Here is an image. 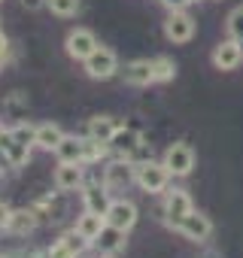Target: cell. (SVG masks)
I'll list each match as a JSON object with an SVG mask.
<instances>
[{"label": "cell", "instance_id": "6da1fadb", "mask_svg": "<svg viewBox=\"0 0 243 258\" xmlns=\"http://www.w3.org/2000/svg\"><path fill=\"white\" fill-rule=\"evenodd\" d=\"M134 182L143 188V191H149V195H158V191H164L167 188V182H170V170L164 167V161L158 164V161H140V164H134Z\"/></svg>", "mask_w": 243, "mask_h": 258}, {"label": "cell", "instance_id": "7a4b0ae2", "mask_svg": "<svg viewBox=\"0 0 243 258\" xmlns=\"http://www.w3.org/2000/svg\"><path fill=\"white\" fill-rule=\"evenodd\" d=\"M103 188L112 195V191H125L131 182H134V161H128V158H115V161H109L106 167H103Z\"/></svg>", "mask_w": 243, "mask_h": 258}, {"label": "cell", "instance_id": "3957f363", "mask_svg": "<svg viewBox=\"0 0 243 258\" xmlns=\"http://www.w3.org/2000/svg\"><path fill=\"white\" fill-rule=\"evenodd\" d=\"M82 64H85V73H88L91 79H109V76L118 73V58H115V52L106 49V46H97Z\"/></svg>", "mask_w": 243, "mask_h": 258}, {"label": "cell", "instance_id": "277c9868", "mask_svg": "<svg viewBox=\"0 0 243 258\" xmlns=\"http://www.w3.org/2000/svg\"><path fill=\"white\" fill-rule=\"evenodd\" d=\"M164 167L170 170V176H189L195 167V152L189 143H173L164 152Z\"/></svg>", "mask_w": 243, "mask_h": 258}, {"label": "cell", "instance_id": "5b68a950", "mask_svg": "<svg viewBox=\"0 0 243 258\" xmlns=\"http://www.w3.org/2000/svg\"><path fill=\"white\" fill-rule=\"evenodd\" d=\"M173 231H179L183 237H189V240H195V243H204L210 234H213V222L204 216V213H189V216H183L176 225H173Z\"/></svg>", "mask_w": 243, "mask_h": 258}, {"label": "cell", "instance_id": "8992f818", "mask_svg": "<svg viewBox=\"0 0 243 258\" xmlns=\"http://www.w3.org/2000/svg\"><path fill=\"white\" fill-rule=\"evenodd\" d=\"M164 37H167L170 43H189V40L195 37V19H192L186 10L170 13L167 22H164Z\"/></svg>", "mask_w": 243, "mask_h": 258}, {"label": "cell", "instance_id": "52a82bcc", "mask_svg": "<svg viewBox=\"0 0 243 258\" xmlns=\"http://www.w3.org/2000/svg\"><path fill=\"white\" fill-rule=\"evenodd\" d=\"M106 225H112V228H118V231H131L134 225H137V204H131V201H112L109 204V210H106Z\"/></svg>", "mask_w": 243, "mask_h": 258}, {"label": "cell", "instance_id": "ba28073f", "mask_svg": "<svg viewBox=\"0 0 243 258\" xmlns=\"http://www.w3.org/2000/svg\"><path fill=\"white\" fill-rule=\"evenodd\" d=\"M64 46H67V55H70V58L85 61V58H88L100 43H97V37H94L88 28H76V31H70V34H67Z\"/></svg>", "mask_w": 243, "mask_h": 258}, {"label": "cell", "instance_id": "9c48e42d", "mask_svg": "<svg viewBox=\"0 0 243 258\" xmlns=\"http://www.w3.org/2000/svg\"><path fill=\"white\" fill-rule=\"evenodd\" d=\"M0 155H4V161L10 167H25L31 161V146L19 143L13 137V131H4V134H0Z\"/></svg>", "mask_w": 243, "mask_h": 258}, {"label": "cell", "instance_id": "30bf717a", "mask_svg": "<svg viewBox=\"0 0 243 258\" xmlns=\"http://www.w3.org/2000/svg\"><path fill=\"white\" fill-rule=\"evenodd\" d=\"M140 146H143L140 131H134V127H122V124H118V131H115L112 140H109V149H112L118 158H131Z\"/></svg>", "mask_w": 243, "mask_h": 258}, {"label": "cell", "instance_id": "8fae6325", "mask_svg": "<svg viewBox=\"0 0 243 258\" xmlns=\"http://www.w3.org/2000/svg\"><path fill=\"white\" fill-rule=\"evenodd\" d=\"M189 213H192V198H189L183 188H173V191L164 195V219H167L170 228H173L183 216H189Z\"/></svg>", "mask_w": 243, "mask_h": 258}, {"label": "cell", "instance_id": "7c38bea8", "mask_svg": "<svg viewBox=\"0 0 243 258\" xmlns=\"http://www.w3.org/2000/svg\"><path fill=\"white\" fill-rule=\"evenodd\" d=\"M243 61V43H237V40H225V43H219L216 46V52H213V64L219 67V70H234L237 64Z\"/></svg>", "mask_w": 243, "mask_h": 258}, {"label": "cell", "instance_id": "4fadbf2b", "mask_svg": "<svg viewBox=\"0 0 243 258\" xmlns=\"http://www.w3.org/2000/svg\"><path fill=\"white\" fill-rule=\"evenodd\" d=\"M82 204H85V210L88 213H100V216H106V210H109V191L103 188V182H88V185H82Z\"/></svg>", "mask_w": 243, "mask_h": 258}, {"label": "cell", "instance_id": "5bb4252c", "mask_svg": "<svg viewBox=\"0 0 243 258\" xmlns=\"http://www.w3.org/2000/svg\"><path fill=\"white\" fill-rule=\"evenodd\" d=\"M82 182H85L82 164H67V161H61V167L55 170V188H58V191H76V188H82Z\"/></svg>", "mask_w": 243, "mask_h": 258}, {"label": "cell", "instance_id": "9a60e30c", "mask_svg": "<svg viewBox=\"0 0 243 258\" xmlns=\"http://www.w3.org/2000/svg\"><path fill=\"white\" fill-rule=\"evenodd\" d=\"M122 76H125L128 85H152L155 82V64L140 58V61H131L125 64V70H122Z\"/></svg>", "mask_w": 243, "mask_h": 258}, {"label": "cell", "instance_id": "2e32d148", "mask_svg": "<svg viewBox=\"0 0 243 258\" xmlns=\"http://www.w3.org/2000/svg\"><path fill=\"white\" fill-rule=\"evenodd\" d=\"M115 131H118V121L112 115H91L85 124V137H94L100 143H109Z\"/></svg>", "mask_w": 243, "mask_h": 258}, {"label": "cell", "instance_id": "e0dca14e", "mask_svg": "<svg viewBox=\"0 0 243 258\" xmlns=\"http://www.w3.org/2000/svg\"><path fill=\"white\" fill-rule=\"evenodd\" d=\"M103 225H106V219H103L100 213H88V210H85V213H82V216L76 219V228H73V231H76L79 237H85V240H88V243L94 246V240L100 237Z\"/></svg>", "mask_w": 243, "mask_h": 258}, {"label": "cell", "instance_id": "ac0fdd59", "mask_svg": "<svg viewBox=\"0 0 243 258\" xmlns=\"http://www.w3.org/2000/svg\"><path fill=\"white\" fill-rule=\"evenodd\" d=\"M37 213L34 210H13V216H10V222H7V228L4 231H10V234H16V237H25V234H31V231H37Z\"/></svg>", "mask_w": 243, "mask_h": 258}, {"label": "cell", "instance_id": "d6986e66", "mask_svg": "<svg viewBox=\"0 0 243 258\" xmlns=\"http://www.w3.org/2000/svg\"><path fill=\"white\" fill-rule=\"evenodd\" d=\"M61 140H64L61 124H55V121H43V124H37V146H40V149L55 152Z\"/></svg>", "mask_w": 243, "mask_h": 258}, {"label": "cell", "instance_id": "ffe728a7", "mask_svg": "<svg viewBox=\"0 0 243 258\" xmlns=\"http://www.w3.org/2000/svg\"><path fill=\"white\" fill-rule=\"evenodd\" d=\"M55 155H58V161H67V164H85V158H82V137L64 134V140L58 143Z\"/></svg>", "mask_w": 243, "mask_h": 258}, {"label": "cell", "instance_id": "44dd1931", "mask_svg": "<svg viewBox=\"0 0 243 258\" xmlns=\"http://www.w3.org/2000/svg\"><path fill=\"white\" fill-rule=\"evenodd\" d=\"M94 246L100 249V255H112V252H118L122 246H125V231H118L112 225H103V231L94 240Z\"/></svg>", "mask_w": 243, "mask_h": 258}, {"label": "cell", "instance_id": "7402d4cb", "mask_svg": "<svg viewBox=\"0 0 243 258\" xmlns=\"http://www.w3.org/2000/svg\"><path fill=\"white\" fill-rule=\"evenodd\" d=\"M106 152H112L109 143H100V140H94V137H82V158H85V164L100 161Z\"/></svg>", "mask_w": 243, "mask_h": 258}, {"label": "cell", "instance_id": "603a6c76", "mask_svg": "<svg viewBox=\"0 0 243 258\" xmlns=\"http://www.w3.org/2000/svg\"><path fill=\"white\" fill-rule=\"evenodd\" d=\"M46 10L58 19H70L82 10V0H46Z\"/></svg>", "mask_w": 243, "mask_h": 258}, {"label": "cell", "instance_id": "cb8c5ba5", "mask_svg": "<svg viewBox=\"0 0 243 258\" xmlns=\"http://www.w3.org/2000/svg\"><path fill=\"white\" fill-rule=\"evenodd\" d=\"M152 64H155V82H170L176 76V64L170 58H155Z\"/></svg>", "mask_w": 243, "mask_h": 258}, {"label": "cell", "instance_id": "d4e9b609", "mask_svg": "<svg viewBox=\"0 0 243 258\" xmlns=\"http://www.w3.org/2000/svg\"><path fill=\"white\" fill-rule=\"evenodd\" d=\"M228 37L243 43V7L231 10V16H228Z\"/></svg>", "mask_w": 243, "mask_h": 258}, {"label": "cell", "instance_id": "484cf974", "mask_svg": "<svg viewBox=\"0 0 243 258\" xmlns=\"http://www.w3.org/2000/svg\"><path fill=\"white\" fill-rule=\"evenodd\" d=\"M13 137L19 140V143H25V146H37V124H16L13 127Z\"/></svg>", "mask_w": 243, "mask_h": 258}, {"label": "cell", "instance_id": "4316f807", "mask_svg": "<svg viewBox=\"0 0 243 258\" xmlns=\"http://www.w3.org/2000/svg\"><path fill=\"white\" fill-rule=\"evenodd\" d=\"M46 258H76V255L67 249V243H64V240H55V243L46 249Z\"/></svg>", "mask_w": 243, "mask_h": 258}, {"label": "cell", "instance_id": "83f0119b", "mask_svg": "<svg viewBox=\"0 0 243 258\" xmlns=\"http://www.w3.org/2000/svg\"><path fill=\"white\" fill-rule=\"evenodd\" d=\"M161 4H164L170 13H176V10H186V7L192 4V0H161Z\"/></svg>", "mask_w": 243, "mask_h": 258}, {"label": "cell", "instance_id": "f1b7e54d", "mask_svg": "<svg viewBox=\"0 0 243 258\" xmlns=\"http://www.w3.org/2000/svg\"><path fill=\"white\" fill-rule=\"evenodd\" d=\"M22 7H25V10H31V13H37V10H43V7H46V0H22Z\"/></svg>", "mask_w": 243, "mask_h": 258}, {"label": "cell", "instance_id": "f546056e", "mask_svg": "<svg viewBox=\"0 0 243 258\" xmlns=\"http://www.w3.org/2000/svg\"><path fill=\"white\" fill-rule=\"evenodd\" d=\"M10 216H13V210H10L7 204H0V228H7V222H10Z\"/></svg>", "mask_w": 243, "mask_h": 258}, {"label": "cell", "instance_id": "4dcf8cb0", "mask_svg": "<svg viewBox=\"0 0 243 258\" xmlns=\"http://www.w3.org/2000/svg\"><path fill=\"white\" fill-rule=\"evenodd\" d=\"M7 52H10V40H7L4 34H0V61L7 58Z\"/></svg>", "mask_w": 243, "mask_h": 258}, {"label": "cell", "instance_id": "1f68e13d", "mask_svg": "<svg viewBox=\"0 0 243 258\" xmlns=\"http://www.w3.org/2000/svg\"><path fill=\"white\" fill-rule=\"evenodd\" d=\"M4 258H37V255H28V252H7Z\"/></svg>", "mask_w": 243, "mask_h": 258}, {"label": "cell", "instance_id": "d6a6232c", "mask_svg": "<svg viewBox=\"0 0 243 258\" xmlns=\"http://www.w3.org/2000/svg\"><path fill=\"white\" fill-rule=\"evenodd\" d=\"M0 167H7V161H0Z\"/></svg>", "mask_w": 243, "mask_h": 258}, {"label": "cell", "instance_id": "836d02e7", "mask_svg": "<svg viewBox=\"0 0 243 258\" xmlns=\"http://www.w3.org/2000/svg\"><path fill=\"white\" fill-rule=\"evenodd\" d=\"M0 134H4V124H0Z\"/></svg>", "mask_w": 243, "mask_h": 258}, {"label": "cell", "instance_id": "e575fe53", "mask_svg": "<svg viewBox=\"0 0 243 258\" xmlns=\"http://www.w3.org/2000/svg\"><path fill=\"white\" fill-rule=\"evenodd\" d=\"M0 64H4V61H0Z\"/></svg>", "mask_w": 243, "mask_h": 258}]
</instances>
